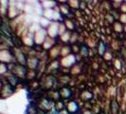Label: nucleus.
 Returning <instances> with one entry per match:
<instances>
[]
</instances>
